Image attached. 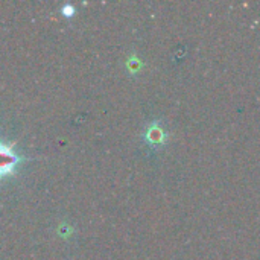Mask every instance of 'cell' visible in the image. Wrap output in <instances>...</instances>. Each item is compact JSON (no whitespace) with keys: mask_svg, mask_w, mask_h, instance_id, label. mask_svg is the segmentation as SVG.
<instances>
[{"mask_svg":"<svg viewBox=\"0 0 260 260\" xmlns=\"http://www.w3.org/2000/svg\"><path fill=\"white\" fill-rule=\"evenodd\" d=\"M128 66H129V70L136 73V72H137V70L142 67V62H140V59H137V58L134 56V58H129V61H128Z\"/></svg>","mask_w":260,"mask_h":260,"instance_id":"3","label":"cell"},{"mask_svg":"<svg viewBox=\"0 0 260 260\" xmlns=\"http://www.w3.org/2000/svg\"><path fill=\"white\" fill-rule=\"evenodd\" d=\"M61 12H62L66 17H72V15L75 14V8H73L72 5H66V6L61 9Z\"/></svg>","mask_w":260,"mask_h":260,"instance_id":"4","label":"cell"},{"mask_svg":"<svg viewBox=\"0 0 260 260\" xmlns=\"http://www.w3.org/2000/svg\"><path fill=\"white\" fill-rule=\"evenodd\" d=\"M169 134L165 128V125L158 120H154L148 123L143 133V140L151 146V148H163L168 145Z\"/></svg>","mask_w":260,"mask_h":260,"instance_id":"2","label":"cell"},{"mask_svg":"<svg viewBox=\"0 0 260 260\" xmlns=\"http://www.w3.org/2000/svg\"><path fill=\"white\" fill-rule=\"evenodd\" d=\"M23 158L17 154V151L0 140V180H5L15 174L17 168L21 165Z\"/></svg>","mask_w":260,"mask_h":260,"instance_id":"1","label":"cell"}]
</instances>
